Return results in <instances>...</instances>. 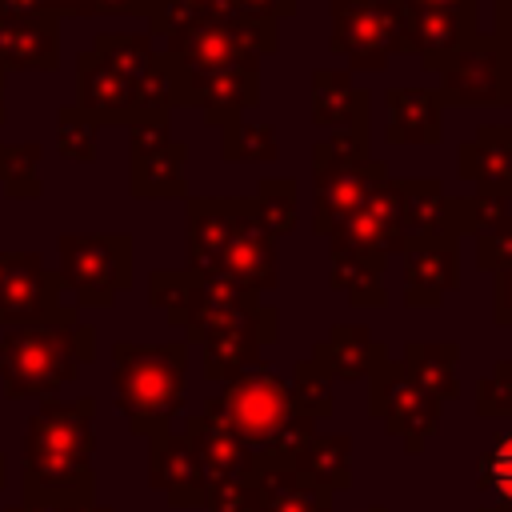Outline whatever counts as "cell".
<instances>
[{
	"instance_id": "e0dca14e",
	"label": "cell",
	"mask_w": 512,
	"mask_h": 512,
	"mask_svg": "<svg viewBox=\"0 0 512 512\" xmlns=\"http://www.w3.org/2000/svg\"><path fill=\"white\" fill-rule=\"evenodd\" d=\"M388 104V144H440L444 140V104L432 88H392Z\"/></svg>"
},
{
	"instance_id": "f35d334b",
	"label": "cell",
	"mask_w": 512,
	"mask_h": 512,
	"mask_svg": "<svg viewBox=\"0 0 512 512\" xmlns=\"http://www.w3.org/2000/svg\"><path fill=\"white\" fill-rule=\"evenodd\" d=\"M236 16L260 20V24H280L284 16H296V0H232Z\"/></svg>"
},
{
	"instance_id": "ab89813d",
	"label": "cell",
	"mask_w": 512,
	"mask_h": 512,
	"mask_svg": "<svg viewBox=\"0 0 512 512\" xmlns=\"http://www.w3.org/2000/svg\"><path fill=\"white\" fill-rule=\"evenodd\" d=\"M492 316L496 324H512V268L508 272H496V288H492Z\"/></svg>"
},
{
	"instance_id": "ee69618b",
	"label": "cell",
	"mask_w": 512,
	"mask_h": 512,
	"mask_svg": "<svg viewBox=\"0 0 512 512\" xmlns=\"http://www.w3.org/2000/svg\"><path fill=\"white\" fill-rule=\"evenodd\" d=\"M68 512H108V508H96V504H84V508H68Z\"/></svg>"
},
{
	"instance_id": "f1b7e54d",
	"label": "cell",
	"mask_w": 512,
	"mask_h": 512,
	"mask_svg": "<svg viewBox=\"0 0 512 512\" xmlns=\"http://www.w3.org/2000/svg\"><path fill=\"white\" fill-rule=\"evenodd\" d=\"M248 200H252L256 220H260L276 240L296 228V180H292V176H264V180L256 184V196H248Z\"/></svg>"
},
{
	"instance_id": "603a6c76",
	"label": "cell",
	"mask_w": 512,
	"mask_h": 512,
	"mask_svg": "<svg viewBox=\"0 0 512 512\" xmlns=\"http://www.w3.org/2000/svg\"><path fill=\"white\" fill-rule=\"evenodd\" d=\"M400 228L412 236H448V192L436 176H396Z\"/></svg>"
},
{
	"instance_id": "484cf974",
	"label": "cell",
	"mask_w": 512,
	"mask_h": 512,
	"mask_svg": "<svg viewBox=\"0 0 512 512\" xmlns=\"http://www.w3.org/2000/svg\"><path fill=\"white\" fill-rule=\"evenodd\" d=\"M456 356H460V348L448 340V344H428V340H412L408 348H404V360H400V368L424 388V392H432L436 400H452L460 388H456Z\"/></svg>"
},
{
	"instance_id": "60d3db41",
	"label": "cell",
	"mask_w": 512,
	"mask_h": 512,
	"mask_svg": "<svg viewBox=\"0 0 512 512\" xmlns=\"http://www.w3.org/2000/svg\"><path fill=\"white\" fill-rule=\"evenodd\" d=\"M496 36L512 48V0H496Z\"/></svg>"
},
{
	"instance_id": "52a82bcc",
	"label": "cell",
	"mask_w": 512,
	"mask_h": 512,
	"mask_svg": "<svg viewBox=\"0 0 512 512\" xmlns=\"http://www.w3.org/2000/svg\"><path fill=\"white\" fill-rule=\"evenodd\" d=\"M444 108H512V48L496 32H476L440 72Z\"/></svg>"
},
{
	"instance_id": "ac0fdd59",
	"label": "cell",
	"mask_w": 512,
	"mask_h": 512,
	"mask_svg": "<svg viewBox=\"0 0 512 512\" xmlns=\"http://www.w3.org/2000/svg\"><path fill=\"white\" fill-rule=\"evenodd\" d=\"M244 196H196L188 200V264L192 272H212L240 212Z\"/></svg>"
},
{
	"instance_id": "5bb4252c",
	"label": "cell",
	"mask_w": 512,
	"mask_h": 512,
	"mask_svg": "<svg viewBox=\"0 0 512 512\" xmlns=\"http://www.w3.org/2000/svg\"><path fill=\"white\" fill-rule=\"evenodd\" d=\"M132 184L136 196H180L184 192V144H176L164 120H136L132 124Z\"/></svg>"
},
{
	"instance_id": "f546056e",
	"label": "cell",
	"mask_w": 512,
	"mask_h": 512,
	"mask_svg": "<svg viewBox=\"0 0 512 512\" xmlns=\"http://www.w3.org/2000/svg\"><path fill=\"white\" fill-rule=\"evenodd\" d=\"M296 468H300V476L316 480L320 488L344 484V476H348V440L344 436H320V440L312 436V440H304L296 448Z\"/></svg>"
},
{
	"instance_id": "d6a6232c",
	"label": "cell",
	"mask_w": 512,
	"mask_h": 512,
	"mask_svg": "<svg viewBox=\"0 0 512 512\" xmlns=\"http://www.w3.org/2000/svg\"><path fill=\"white\" fill-rule=\"evenodd\" d=\"M224 160H276L280 144H276V128L272 124H252V120H236L224 128Z\"/></svg>"
},
{
	"instance_id": "cb8c5ba5",
	"label": "cell",
	"mask_w": 512,
	"mask_h": 512,
	"mask_svg": "<svg viewBox=\"0 0 512 512\" xmlns=\"http://www.w3.org/2000/svg\"><path fill=\"white\" fill-rule=\"evenodd\" d=\"M260 104V68H240V72H224L200 84V108L208 116V124H236L248 108Z\"/></svg>"
},
{
	"instance_id": "2e32d148",
	"label": "cell",
	"mask_w": 512,
	"mask_h": 512,
	"mask_svg": "<svg viewBox=\"0 0 512 512\" xmlns=\"http://www.w3.org/2000/svg\"><path fill=\"white\" fill-rule=\"evenodd\" d=\"M388 164L384 160H368L360 168H340V172H328L316 184V216H312V232L316 236H332L340 220H348L384 180H388Z\"/></svg>"
},
{
	"instance_id": "4dcf8cb0",
	"label": "cell",
	"mask_w": 512,
	"mask_h": 512,
	"mask_svg": "<svg viewBox=\"0 0 512 512\" xmlns=\"http://www.w3.org/2000/svg\"><path fill=\"white\" fill-rule=\"evenodd\" d=\"M372 160L368 148V128H336L328 140H320L312 148V180L340 172V168H360Z\"/></svg>"
},
{
	"instance_id": "836d02e7",
	"label": "cell",
	"mask_w": 512,
	"mask_h": 512,
	"mask_svg": "<svg viewBox=\"0 0 512 512\" xmlns=\"http://www.w3.org/2000/svg\"><path fill=\"white\" fill-rule=\"evenodd\" d=\"M148 284H152V304L164 308L172 324H188L196 304V272H156Z\"/></svg>"
},
{
	"instance_id": "ffe728a7",
	"label": "cell",
	"mask_w": 512,
	"mask_h": 512,
	"mask_svg": "<svg viewBox=\"0 0 512 512\" xmlns=\"http://www.w3.org/2000/svg\"><path fill=\"white\" fill-rule=\"evenodd\" d=\"M368 92L352 84L348 68L312 72V124L316 128H368Z\"/></svg>"
},
{
	"instance_id": "b9f144b4",
	"label": "cell",
	"mask_w": 512,
	"mask_h": 512,
	"mask_svg": "<svg viewBox=\"0 0 512 512\" xmlns=\"http://www.w3.org/2000/svg\"><path fill=\"white\" fill-rule=\"evenodd\" d=\"M400 4H444V8H460L476 16V0H400Z\"/></svg>"
},
{
	"instance_id": "ba28073f",
	"label": "cell",
	"mask_w": 512,
	"mask_h": 512,
	"mask_svg": "<svg viewBox=\"0 0 512 512\" xmlns=\"http://www.w3.org/2000/svg\"><path fill=\"white\" fill-rule=\"evenodd\" d=\"M68 284L88 304H112V296L132 280V240L128 236H84L64 240Z\"/></svg>"
},
{
	"instance_id": "7c38bea8",
	"label": "cell",
	"mask_w": 512,
	"mask_h": 512,
	"mask_svg": "<svg viewBox=\"0 0 512 512\" xmlns=\"http://www.w3.org/2000/svg\"><path fill=\"white\" fill-rule=\"evenodd\" d=\"M456 236H412L404 240V304L436 308L444 292L460 284V252Z\"/></svg>"
},
{
	"instance_id": "7402d4cb",
	"label": "cell",
	"mask_w": 512,
	"mask_h": 512,
	"mask_svg": "<svg viewBox=\"0 0 512 512\" xmlns=\"http://www.w3.org/2000/svg\"><path fill=\"white\" fill-rule=\"evenodd\" d=\"M384 352H388V348H380L364 324H336V328L328 332V340L316 344L312 364H316L328 380H332V376L356 380V376H368V372L384 360Z\"/></svg>"
},
{
	"instance_id": "44dd1931",
	"label": "cell",
	"mask_w": 512,
	"mask_h": 512,
	"mask_svg": "<svg viewBox=\"0 0 512 512\" xmlns=\"http://www.w3.org/2000/svg\"><path fill=\"white\" fill-rule=\"evenodd\" d=\"M188 444H192V452L204 468V480L232 484L248 464V448L240 444V436L212 408H204L200 416L188 420Z\"/></svg>"
},
{
	"instance_id": "d590c367",
	"label": "cell",
	"mask_w": 512,
	"mask_h": 512,
	"mask_svg": "<svg viewBox=\"0 0 512 512\" xmlns=\"http://www.w3.org/2000/svg\"><path fill=\"white\" fill-rule=\"evenodd\" d=\"M476 268H484L492 276L512 268V216H504L492 232L476 236Z\"/></svg>"
},
{
	"instance_id": "d6986e66",
	"label": "cell",
	"mask_w": 512,
	"mask_h": 512,
	"mask_svg": "<svg viewBox=\"0 0 512 512\" xmlns=\"http://www.w3.org/2000/svg\"><path fill=\"white\" fill-rule=\"evenodd\" d=\"M152 484L164 488L172 504H200L208 496V480L188 436H152Z\"/></svg>"
},
{
	"instance_id": "83f0119b",
	"label": "cell",
	"mask_w": 512,
	"mask_h": 512,
	"mask_svg": "<svg viewBox=\"0 0 512 512\" xmlns=\"http://www.w3.org/2000/svg\"><path fill=\"white\" fill-rule=\"evenodd\" d=\"M504 216H512V200L508 196H448V236H484L492 232Z\"/></svg>"
},
{
	"instance_id": "30bf717a",
	"label": "cell",
	"mask_w": 512,
	"mask_h": 512,
	"mask_svg": "<svg viewBox=\"0 0 512 512\" xmlns=\"http://www.w3.org/2000/svg\"><path fill=\"white\" fill-rule=\"evenodd\" d=\"M332 248H348L372 260H388L400 256L404 248V228H400V196H396V176H388L348 220L336 224V232L328 236Z\"/></svg>"
},
{
	"instance_id": "8d00e7d4",
	"label": "cell",
	"mask_w": 512,
	"mask_h": 512,
	"mask_svg": "<svg viewBox=\"0 0 512 512\" xmlns=\"http://www.w3.org/2000/svg\"><path fill=\"white\" fill-rule=\"evenodd\" d=\"M480 472H484L488 488H492L504 504H512V432H504V436L488 448V456L480 460Z\"/></svg>"
},
{
	"instance_id": "1f68e13d",
	"label": "cell",
	"mask_w": 512,
	"mask_h": 512,
	"mask_svg": "<svg viewBox=\"0 0 512 512\" xmlns=\"http://www.w3.org/2000/svg\"><path fill=\"white\" fill-rule=\"evenodd\" d=\"M260 480H264V484H260V492L252 496L256 512H316V504L324 508V492L288 484V480H292L288 472H264Z\"/></svg>"
},
{
	"instance_id": "7bdbcfd3",
	"label": "cell",
	"mask_w": 512,
	"mask_h": 512,
	"mask_svg": "<svg viewBox=\"0 0 512 512\" xmlns=\"http://www.w3.org/2000/svg\"><path fill=\"white\" fill-rule=\"evenodd\" d=\"M8 512H52V508H40V504H28V500H24V504H12Z\"/></svg>"
},
{
	"instance_id": "7a4b0ae2",
	"label": "cell",
	"mask_w": 512,
	"mask_h": 512,
	"mask_svg": "<svg viewBox=\"0 0 512 512\" xmlns=\"http://www.w3.org/2000/svg\"><path fill=\"white\" fill-rule=\"evenodd\" d=\"M204 408H212L248 452H296L304 440H312V416H304L292 388L264 368L228 380L224 396L208 400Z\"/></svg>"
},
{
	"instance_id": "3957f363",
	"label": "cell",
	"mask_w": 512,
	"mask_h": 512,
	"mask_svg": "<svg viewBox=\"0 0 512 512\" xmlns=\"http://www.w3.org/2000/svg\"><path fill=\"white\" fill-rule=\"evenodd\" d=\"M184 344H116V400L132 428L160 436L184 396Z\"/></svg>"
},
{
	"instance_id": "9a60e30c",
	"label": "cell",
	"mask_w": 512,
	"mask_h": 512,
	"mask_svg": "<svg viewBox=\"0 0 512 512\" xmlns=\"http://www.w3.org/2000/svg\"><path fill=\"white\" fill-rule=\"evenodd\" d=\"M456 176L484 196L512 200V128L480 124V132L456 148Z\"/></svg>"
},
{
	"instance_id": "277c9868",
	"label": "cell",
	"mask_w": 512,
	"mask_h": 512,
	"mask_svg": "<svg viewBox=\"0 0 512 512\" xmlns=\"http://www.w3.org/2000/svg\"><path fill=\"white\" fill-rule=\"evenodd\" d=\"M276 44H280L276 24H260L248 16H212L168 36V60H176L196 80L200 92V84L212 76L260 68V56L276 52Z\"/></svg>"
},
{
	"instance_id": "5b68a950",
	"label": "cell",
	"mask_w": 512,
	"mask_h": 512,
	"mask_svg": "<svg viewBox=\"0 0 512 512\" xmlns=\"http://www.w3.org/2000/svg\"><path fill=\"white\" fill-rule=\"evenodd\" d=\"M92 356V328H28L0 344L8 396H48Z\"/></svg>"
},
{
	"instance_id": "d4e9b609",
	"label": "cell",
	"mask_w": 512,
	"mask_h": 512,
	"mask_svg": "<svg viewBox=\"0 0 512 512\" xmlns=\"http://www.w3.org/2000/svg\"><path fill=\"white\" fill-rule=\"evenodd\" d=\"M384 272H388V260H372V256H360V252H348V248H332L328 280L356 308H380V304H388Z\"/></svg>"
},
{
	"instance_id": "4316f807",
	"label": "cell",
	"mask_w": 512,
	"mask_h": 512,
	"mask_svg": "<svg viewBox=\"0 0 512 512\" xmlns=\"http://www.w3.org/2000/svg\"><path fill=\"white\" fill-rule=\"evenodd\" d=\"M260 344H264V336L252 332V328L212 336V340H204V372L212 380H224L228 384V380H236V376H244V372L256 368Z\"/></svg>"
},
{
	"instance_id": "f6af8a7d",
	"label": "cell",
	"mask_w": 512,
	"mask_h": 512,
	"mask_svg": "<svg viewBox=\"0 0 512 512\" xmlns=\"http://www.w3.org/2000/svg\"><path fill=\"white\" fill-rule=\"evenodd\" d=\"M4 476H8V468H4V456H0V488H4Z\"/></svg>"
},
{
	"instance_id": "8992f818",
	"label": "cell",
	"mask_w": 512,
	"mask_h": 512,
	"mask_svg": "<svg viewBox=\"0 0 512 512\" xmlns=\"http://www.w3.org/2000/svg\"><path fill=\"white\" fill-rule=\"evenodd\" d=\"M328 48L344 56L352 72H380L388 56H412L408 8L400 0H332Z\"/></svg>"
},
{
	"instance_id": "4fadbf2b",
	"label": "cell",
	"mask_w": 512,
	"mask_h": 512,
	"mask_svg": "<svg viewBox=\"0 0 512 512\" xmlns=\"http://www.w3.org/2000/svg\"><path fill=\"white\" fill-rule=\"evenodd\" d=\"M408 8V44L424 72H444L452 56L480 32L472 12L444 4H404Z\"/></svg>"
},
{
	"instance_id": "74e56055",
	"label": "cell",
	"mask_w": 512,
	"mask_h": 512,
	"mask_svg": "<svg viewBox=\"0 0 512 512\" xmlns=\"http://www.w3.org/2000/svg\"><path fill=\"white\" fill-rule=\"evenodd\" d=\"M476 408L484 416H504L512 412V364L500 360L496 364V376H488L480 388H476Z\"/></svg>"
},
{
	"instance_id": "6da1fadb",
	"label": "cell",
	"mask_w": 512,
	"mask_h": 512,
	"mask_svg": "<svg viewBox=\"0 0 512 512\" xmlns=\"http://www.w3.org/2000/svg\"><path fill=\"white\" fill-rule=\"evenodd\" d=\"M92 400H48L24 436V496L28 504L68 512L92 504Z\"/></svg>"
},
{
	"instance_id": "9c48e42d",
	"label": "cell",
	"mask_w": 512,
	"mask_h": 512,
	"mask_svg": "<svg viewBox=\"0 0 512 512\" xmlns=\"http://www.w3.org/2000/svg\"><path fill=\"white\" fill-rule=\"evenodd\" d=\"M372 376V412L384 416V424L408 440V448H420V440L436 428L440 416V400L432 392H424L400 364H392L388 356L368 372Z\"/></svg>"
},
{
	"instance_id": "e575fe53",
	"label": "cell",
	"mask_w": 512,
	"mask_h": 512,
	"mask_svg": "<svg viewBox=\"0 0 512 512\" xmlns=\"http://www.w3.org/2000/svg\"><path fill=\"white\" fill-rule=\"evenodd\" d=\"M292 400L300 404V412L304 416H328L332 412V384H328V376L312 364V360H300L296 368H292Z\"/></svg>"
},
{
	"instance_id": "8fae6325",
	"label": "cell",
	"mask_w": 512,
	"mask_h": 512,
	"mask_svg": "<svg viewBox=\"0 0 512 512\" xmlns=\"http://www.w3.org/2000/svg\"><path fill=\"white\" fill-rule=\"evenodd\" d=\"M212 272H220V276H228V280H236V284H244L252 292L276 288V272H280L276 236L256 220L248 196L240 200L236 228H232V236H228V244H224V252H220Z\"/></svg>"
}]
</instances>
